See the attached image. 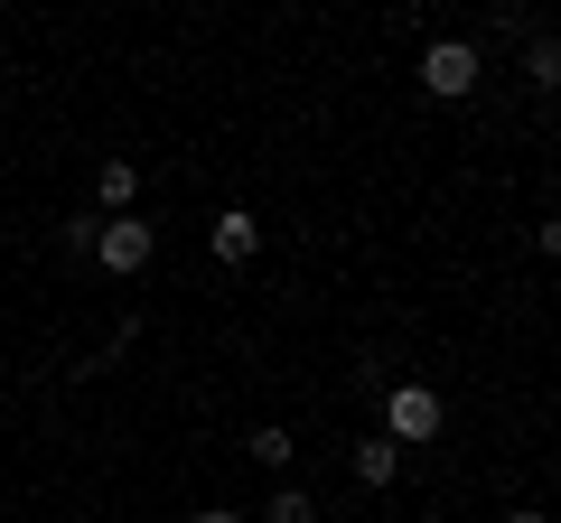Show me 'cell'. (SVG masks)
Instances as JSON below:
<instances>
[{"instance_id":"30bf717a","label":"cell","mask_w":561,"mask_h":523,"mask_svg":"<svg viewBox=\"0 0 561 523\" xmlns=\"http://www.w3.org/2000/svg\"><path fill=\"white\" fill-rule=\"evenodd\" d=\"M505 523H552V514H542V504H524V514H505Z\"/></svg>"},{"instance_id":"9c48e42d","label":"cell","mask_w":561,"mask_h":523,"mask_svg":"<svg viewBox=\"0 0 561 523\" xmlns=\"http://www.w3.org/2000/svg\"><path fill=\"white\" fill-rule=\"evenodd\" d=\"M262 523H319V504H309L300 486H272V504H262Z\"/></svg>"},{"instance_id":"5b68a950","label":"cell","mask_w":561,"mask_h":523,"mask_svg":"<svg viewBox=\"0 0 561 523\" xmlns=\"http://www.w3.org/2000/svg\"><path fill=\"white\" fill-rule=\"evenodd\" d=\"M94 197H103V216H131V206H140V168H131V160H103Z\"/></svg>"},{"instance_id":"277c9868","label":"cell","mask_w":561,"mask_h":523,"mask_svg":"<svg viewBox=\"0 0 561 523\" xmlns=\"http://www.w3.org/2000/svg\"><path fill=\"white\" fill-rule=\"evenodd\" d=\"M206 243H216V262H225V271H243V262L262 253V216H253V206H225V216L206 224Z\"/></svg>"},{"instance_id":"52a82bcc","label":"cell","mask_w":561,"mask_h":523,"mask_svg":"<svg viewBox=\"0 0 561 523\" xmlns=\"http://www.w3.org/2000/svg\"><path fill=\"white\" fill-rule=\"evenodd\" d=\"M356 477H365V486H393V477H402V449H393V440H356Z\"/></svg>"},{"instance_id":"8fae6325","label":"cell","mask_w":561,"mask_h":523,"mask_svg":"<svg viewBox=\"0 0 561 523\" xmlns=\"http://www.w3.org/2000/svg\"><path fill=\"white\" fill-rule=\"evenodd\" d=\"M197 523H243V514H225V504H206V514H197Z\"/></svg>"},{"instance_id":"3957f363","label":"cell","mask_w":561,"mask_h":523,"mask_svg":"<svg viewBox=\"0 0 561 523\" xmlns=\"http://www.w3.org/2000/svg\"><path fill=\"white\" fill-rule=\"evenodd\" d=\"M421 84H431V103L478 94V47H468V38H431V47H421Z\"/></svg>"},{"instance_id":"7a4b0ae2","label":"cell","mask_w":561,"mask_h":523,"mask_svg":"<svg viewBox=\"0 0 561 523\" xmlns=\"http://www.w3.org/2000/svg\"><path fill=\"white\" fill-rule=\"evenodd\" d=\"M150 253H160V234H150L140 216H103V224H94V253H84V262H103L113 281H131Z\"/></svg>"},{"instance_id":"ba28073f","label":"cell","mask_w":561,"mask_h":523,"mask_svg":"<svg viewBox=\"0 0 561 523\" xmlns=\"http://www.w3.org/2000/svg\"><path fill=\"white\" fill-rule=\"evenodd\" d=\"M243 449H253V458L272 467V477H280V467H290V458H300V440H290V430H280V421H262V430H253V440H243Z\"/></svg>"},{"instance_id":"6da1fadb","label":"cell","mask_w":561,"mask_h":523,"mask_svg":"<svg viewBox=\"0 0 561 523\" xmlns=\"http://www.w3.org/2000/svg\"><path fill=\"white\" fill-rule=\"evenodd\" d=\"M440 393H431V383H393V393H383V440L393 449H412V440H440Z\"/></svg>"},{"instance_id":"8992f818","label":"cell","mask_w":561,"mask_h":523,"mask_svg":"<svg viewBox=\"0 0 561 523\" xmlns=\"http://www.w3.org/2000/svg\"><path fill=\"white\" fill-rule=\"evenodd\" d=\"M524 84H534V94H552V84H561V47L542 38V28L524 38Z\"/></svg>"}]
</instances>
